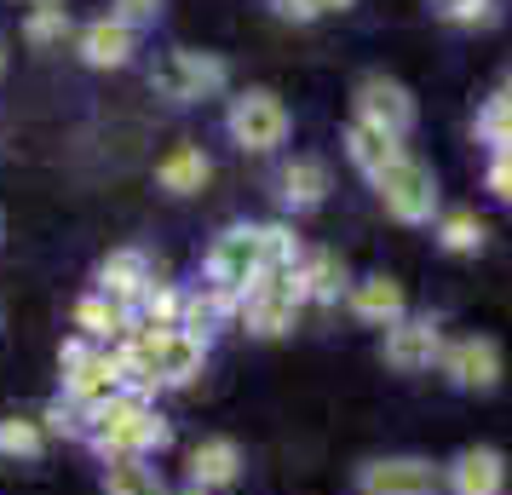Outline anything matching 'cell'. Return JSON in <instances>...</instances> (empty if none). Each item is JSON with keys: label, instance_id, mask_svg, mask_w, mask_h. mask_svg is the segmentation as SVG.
Listing matches in <instances>:
<instances>
[{"label": "cell", "instance_id": "6da1fadb", "mask_svg": "<svg viewBox=\"0 0 512 495\" xmlns=\"http://www.w3.org/2000/svg\"><path fill=\"white\" fill-rule=\"evenodd\" d=\"M87 444L98 449V461H127V455L150 461V455H162L173 444V426L156 415V403H139L127 392H116L110 403H98L87 415Z\"/></svg>", "mask_w": 512, "mask_h": 495}, {"label": "cell", "instance_id": "7a4b0ae2", "mask_svg": "<svg viewBox=\"0 0 512 495\" xmlns=\"http://www.w3.org/2000/svg\"><path fill=\"white\" fill-rule=\"evenodd\" d=\"M374 196H380V208L392 213L397 225H426L438 213V173L403 150L392 167L374 173Z\"/></svg>", "mask_w": 512, "mask_h": 495}, {"label": "cell", "instance_id": "3957f363", "mask_svg": "<svg viewBox=\"0 0 512 495\" xmlns=\"http://www.w3.org/2000/svg\"><path fill=\"white\" fill-rule=\"evenodd\" d=\"M288 104H282L271 87H248V93L231 98V110H225V133H231L242 150H254V156H271L277 144H288Z\"/></svg>", "mask_w": 512, "mask_h": 495}, {"label": "cell", "instance_id": "277c9868", "mask_svg": "<svg viewBox=\"0 0 512 495\" xmlns=\"http://www.w3.org/2000/svg\"><path fill=\"white\" fill-rule=\"evenodd\" d=\"M225 81H231L225 58H213V52H190V47L162 52L156 70H150V87H156L162 98H173V104H196V98L225 93Z\"/></svg>", "mask_w": 512, "mask_h": 495}, {"label": "cell", "instance_id": "5b68a950", "mask_svg": "<svg viewBox=\"0 0 512 495\" xmlns=\"http://www.w3.org/2000/svg\"><path fill=\"white\" fill-rule=\"evenodd\" d=\"M259 271H265V242H259V225H231V231L213 236V248H208V283L213 288L242 294Z\"/></svg>", "mask_w": 512, "mask_h": 495}, {"label": "cell", "instance_id": "8992f818", "mask_svg": "<svg viewBox=\"0 0 512 495\" xmlns=\"http://www.w3.org/2000/svg\"><path fill=\"white\" fill-rule=\"evenodd\" d=\"M438 369L449 386L461 392H495L501 386V346L489 334H461V340H443Z\"/></svg>", "mask_w": 512, "mask_h": 495}, {"label": "cell", "instance_id": "52a82bcc", "mask_svg": "<svg viewBox=\"0 0 512 495\" xmlns=\"http://www.w3.org/2000/svg\"><path fill=\"white\" fill-rule=\"evenodd\" d=\"M380 357L397 375H426V369H438V357H443V329L432 317H397L386 329V340H380Z\"/></svg>", "mask_w": 512, "mask_h": 495}, {"label": "cell", "instance_id": "ba28073f", "mask_svg": "<svg viewBox=\"0 0 512 495\" xmlns=\"http://www.w3.org/2000/svg\"><path fill=\"white\" fill-rule=\"evenodd\" d=\"M351 104H357V121H369V127L392 133V139L415 133V98H409V87H397L392 75H363Z\"/></svg>", "mask_w": 512, "mask_h": 495}, {"label": "cell", "instance_id": "9c48e42d", "mask_svg": "<svg viewBox=\"0 0 512 495\" xmlns=\"http://www.w3.org/2000/svg\"><path fill=\"white\" fill-rule=\"evenodd\" d=\"M443 467H432L426 455H386L357 472V495H438Z\"/></svg>", "mask_w": 512, "mask_h": 495}, {"label": "cell", "instance_id": "30bf717a", "mask_svg": "<svg viewBox=\"0 0 512 495\" xmlns=\"http://www.w3.org/2000/svg\"><path fill=\"white\" fill-rule=\"evenodd\" d=\"M443 490L449 495H501L507 490V455L489 444L461 449L449 467H443Z\"/></svg>", "mask_w": 512, "mask_h": 495}, {"label": "cell", "instance_id": "8fae6325", "mask_svg": "<svg viewBox=\"0 0 512 495\" xmlns=\"http://www.w3.org/2000/svg\"><path fill=\"white\" fill-rule=\"evenodd\" d=\"M121 392V375H116V346H93L87 363H75L70 375H64V398L81 403L87 415H93L98 403H110Z\"/></svg>", "mask_w": 512, "mask_h": 495}, {"label": "cell", "instance_id": "7c38bea8", "mask_svg": "<svg viewBox=\"0 0 512 495\" xmlns=\"http://www.w3.org/2000/svg\"><path fill=\"white\" fill-rule=\"evenodd\" d=\"M75 47H81V64H93V70H121V64L139 52V29L121 24L116 12H110V18H93V24L81 29Z\"/></svg>", "mask_w": 512, "mask_h": 495}, {"label": "cell", "instance_id": "4fadbf2b", "mask_svg": "<svg viewBox=\"0 0 512 495\" xmlns=\"http://www.w3.org/2000/svg\"><path fill=\"white\" fill-rule=\"evenodd\" d=\"M346 306L357 323H369V329H392L397 317H409V300H403V283L392 277H363V283L346 288Z\"/></svg>", "mask_w": 512, "mask_h": 495}, {"label": "cell", "instance_id": "5bb4252c", "mask_svg": "<svg viewBox=\"0 0 512 495\" xmlns=\"http://www.w3.org/2000/svg\"><path fill=\"white\" fill-rule=\"evenodd\" d=\"M277 196L288 213H311L328 202V162L317 156H294V162L277 173Z\"/></svg>", "mask_w": 512, "mask_h": 495}, {"label": "cell", "instance_id": "9a60e30c", "mask_svg": "<svg viewBox=\"0 0 512 495\" xmlns=\"http://www.w3.org/2000/svg\"><path fill=\"white\" fill-rule=\"evenodd\" d=\"M150 283H156V277H150V260H144L139 248H116L110 260L98 265V294L116 300V306H127V311H133V300H139Z\"/></svg>", "mask_w": 512, "mask_h": 495}, {"label": "cell", "instance_id": "2e32d148", "mask_svg": "<svg viewBox=\"0 0 512 495\" xmlns=\"http://www.w3.org/2000/svg\"><path fill=\"white\" fill-rule=\"evenodd\" d=\"M242 478V449L236 438H202V444L190 449V484L196 490H225Z\"/></svg>", "mask_w": 512, "mask_h": 495}, {"label": "cell", "instance_id": "e0dca14e", "mask_svg": "<svg viewBox=\"0 0 512 495\" xmlns=\"http://www.w3.org/2000/svg\"><path fill=\"white\" fill-rule=\"evenodd\" d=\"M213 179V162L202 144H173L162 162H156V185L167 190V196H196V190Z\"/></svg>", "mask_w": 512, "mask_h": 495}, {"label": "cell", "instance_id": "ac0fdd59", "mask_svg": "<svg viewBox=\"0 0 512 495\" xmlns=\"http://www.w3.org/2000/svg\"><path fill=\"white\" fill-rule=\"evenodd\" d=\"M75 329L87 334L93 346H116L121 334L133 329V311L116 306V300H104V294H87V300H75Z\"/></svg>", "mask_w": 512, "mask_h": 495}, {"label": "cell", "instance_id": "d6986e66", "mask_svg": "<svg viewBox=\"0 0 512 495\" xmlns=\"http://www.w3.org/2000/svg\"><path fill=\"white\" fill-rule=\"evenodd\" d=\"M208 346L213 340H196V334H167L162 340V357H156V375H162V386H190V380L208 369Z\"/></svg>", "mask_w": 512, "mask_h": 495}, {"label": "cell", "instance_id": "ffe728a7", "mask_svg": "<svg viewBox=\"0 0 512 495\" xmlns=\"http://www.w3.org/2000/svg\"><path fill=\"white\" fill-rule=\"evenodd\" d=\"M346 156L357 173H380V167H392L397 156H403V139H392V133H380V127H369V121H351L346 127Z\"/></svg>", "mask_w": 512, "mask_h": 495}, {"label": "cell", "instance_id": "44dd1931", "mask_svg": "<svg viewBox=\"0 0 512 495\" xmlns=\"http://www.w3.org/2000/svg\"><path fill=\"white\" fill-rule=\"evenodd\" d=\"M300 277H305V300L311 306H334L340 294H346V260L334 254V248H311L305 254V265H300Z\"/></svg>", "mask_w": 512, "mask_h": 495}, {"label": "cell", "instance_id": "7402d4cb", "mask_svg": "<svg viewBox=\"0 0 512 495\" xmlns=\"http://www.w3.org/2000/svg\"><path fill=\"white\" fill-rule=\"evenodd\" d=\"M104 495H167V490L150 461L127 455V461H104Z\"/></svg>", "mask_w": 512, "mask_h": 495}, {"label": "cell", "instance_id": "603a6c76", "mask_svg": "<svg viewBox=\"0 0 512 495\" xmlns=\"http://www.w3.org/2000/svg\"><path fill=\"white\" fill-rule=\"evenodd\" d=\"M179 311H185V294L179 288H167V283H150L133 300V323H144V329H162V334H173L179 329Z\"/></svg>", "mask_w": 512, "mask_h": 495}, {"label": "cell", "instance_id": "cb8c5ba5", "mask_svg": "<svg viewBox=\"0 0 512 495\" xmlns=\"http://www.w3.org/2000/svg\"><path fill=\"white\" fill-rule=\"evenodd\" d=\"M484 242H489V225L472 208H449L438 219V248L443 254H478Z\"/></svg>", "mask_w": 512, "mask_h": 495}, {"label": "cell", "instance_id": "d4e9b609", "mask_svg": "<svg viewBox=\"0 0 512 495\" xmlns=\"http://www.w3.org/2000/svg\"><path fill=\"white\" fill-rule=\"evenodd\" d=\"M41 449H47L41 421H24V415H6L0 421V455L6 461H41Z\"/></svg>", "mask_w": 512, "mask_h": 495}, {"label": "cell", "instance_id": "484cf974", "mask_svg": "<svg viewBox=\"0 0 512 495\" xmlns=\"http://www.w3.org/2000/svg\"><path fill=\"white\" fill-rule=\"evenodd\" d=\"M432 12H438L443 24H455V29H489V24H501V0H426Z\"/></svg>", "mask_w": 512, "mask_h": 495}, {"label": "cell", "instance_id": "4316f807", "mask_svg": "<svg viewBox=\"0 0 512 495\" xmlns=\"http://www.w3.org/2000/svg\"><path fill=\"white\" fill-rule=\"evenodd\" d=\"M259 242H265V271H300L305 265V242L288 225H259Z\"/></svg>", "mask_w": 512, "mask_h": 495}, {"label": "cell", "instance_id": "83f0119b", "mask_svg": "<svg viewBox=\"0 0 512 495\" xmlns=\"http://www.w3.org/2000/svg\"><path fill=\"white\" fill-rule=\"evenodd\" d=\"M70 35V12H64V0L58 6H29V18H24V41L29 47H58Z\"/></svg>", "mask_w": 512, "mask_h": 495}, {"label": "cell", "instance_id": "f1b7e54d", "mask_svg": "<svg viewBox=\"0 0 512 495\" xmlns=\"http://www.w3.org/2000/svg\"><path fill=\"white\" fill-rule=\"evenodd\" d=\"M478 139L489 144V150H512V98H489L484 110H478Z\"/></svg>", "mask_w": 512, "mask_h": 495}, {"label": "cell", "instance_id": "f546056e", "mask_svg": "<svg viewBox=\"0 0 512 495\" xmlns=\"http://www.w3.org/2000/svg\"><path fill=\"white\" fill-rule=\"evenodd\" d=\"M41 432H47V438H87V409H81V403H70V398L47 403Z\"/></svg>", "mask_w": 512, "mask_h": 495}, {"label": "cell", "instance_id": "4dcf8cb0", "mask_svg": "<svg viewBox=\"0 0 512 495\" xmlns=\"http://www.w3.org/2000/svg\"><path fill=\"white\" fill-rule=\"evenodd\" d=\"M484 185H489V196H495V202H512V150H495V156H489Z\"/></svg>", "mask_w": 512, "mask_h": 495}, {"label": "cell", "instance_id": "1f68e13d", "mask_svg": "<svg viewBox=\"0 0 512 495\" xmlns=\"http://www.w3.org/2000/svg\"><path fill=\"white\" fill-rule=\"evenodd\" d=\"M116 18L121 24H133V29H144V24L162 18V0H116Z\"/></svg>", "mask_w": 512, "mask_h": 495}, {"label": "cell", "instance_id": "d6a6232c", "mask_svg": "<svg viewBox=\"0 0 512 495\" xmlns=\"http://www.w3.org/2000/svg\"><path fill=\"white\" fill-rule=\"evenodd\" d=\"M87 352H93V340H87V334H75V340H64V346H58V369L70 375L75 363H87Z\"/></svg>", "mask_w": 512, "mask_h": 495}, {"label": "cell", "instance_id": "836d02e7", "mask_svg": "<svg viewBox=\"0 0 512 495\" xmlns=\"http://www.w3.org/2000/svg\"><path fill=\"white\" fill-rule=\"evenodd\" d=\"M271 6H277V18H288V24H311V18H317L305 0H271Z\"/></svg>", "mask_w": 512, "mask_h": 495}, {"label": "cell", "instance_id": "e575fe53", "mask_svg": "<svg viewBox=\"0 0 512 495\" xmlns=\"http://www.w3.org/2000/svg\"><path fill=\"white\" fill-rule=\"evenodd\" d=\"M305 6H311V12H317V18H323V12H346L351 0H305Z\"/></svg>", "mask_w": 512, "mask_h": 495}, {"label": "cell", "instance_id": "d590c367", "mask_svg": "<svg viewBox=\"0 0 512 495\" xmlns=\"http://www.w3.org/2000/svg\"><path fill=\"white\" fill-rule=\"evenodd\" d=\"M0 75H6V41H0Z\"/></svg>", "mask_w": 512, "mask_h": 495}, {"label": "cell", "instance_id": "8d00e7d4", "mask_svg": "<svg viewBox=\"0 0 512 495\" xmlns=\"http://www.w3.org/2000/svg\"><path fill=\"white\" fill-rule=\"evenodd\" d=\"M179 495H208V490H196V484H190V490H179Z\"/></svg>", "mask_w": 512, "mask_h": 495}, {"label": "cell", "instance_id": "74e56055", "mask_svg": "<svg viewBox=\"0 0 512 495\" xmlns=\"http://www.w3.org/2000/svg\"><path fill=\"white\" fill-rule=\"evenodd\" d=\"M29 6H58V0H29Z\"/></svg>", "mask_w": 512, "mask_h": 495}, {"label": "cell", "instance_id": "f35d334b", "mask_svg": "<svg viewBox=\"0 0 512 495\" xmlns=\"http://www.w3.org/2000/svg\"><path fill=\"white\" fill-rule=\"evenodd\" d=\"M0 236H6V219H0Z\"/></svg>", "mask_w": 512, "mask_h": 495}]
</instances>
